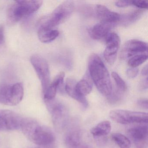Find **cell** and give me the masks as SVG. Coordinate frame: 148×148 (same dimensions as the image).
I'll return each mask as SVG.
<instances>
[{
    "label": "cell",
    "instance_id": "9a60e30c",
    "mask_svg": "<svg viewBox=\"0 0 148 148\" xmlns=\"http://www.w3.org/2000/svg\"><path fill=\"white\" fill-rule=\"evenodd\" d=\"M115 24L100 22L94 25L90 32L91 37L94 40H99L106 37Z\"/></svg>",
    "mask_w": 148,
    "mask_h": 148
},
{
    "label": "cell",
    "instance_id": "7a4b0ae2",
    "mask_svg": "<svg viewBox=\"0 0 148 148\" xmlns=\"http://www.w3.org/2000/svg\"><path fill=\"white\" fill-rule=\"evenodd\" d=\"M20 129L30 141L38 146L51 144L55 141L53 132L33 119L23 118Z\"/></svg>",
    "mask_w": 148,
    "mask_h": 148
},
{
    "label": "cell",
    "instance_id": "d6986e66",
    "mask_svg": "<svg viewBox=\"0 0 148 148\" xmlns=\"http://www.w3.org/2000/svg\"><path fill=\"white\" fill-rule=\"evenodd\" d=\"M112 126L109 121H104L98 124L91 130L90 132L94 136H104L109 134L111 130Z\"/></svg>",
    "mask_w": 148,
    "mask_h": 148
},
{
    "label": "cell",
    "instance_id": "2e32d148",
    "mask_svg": "<svg viewBox=\"0 0 148 148\" xmlns=\"http://www.w3.org/2000/svg\"><path fill=\"white\" fill-rule=\"evenodd\" d=\"M65 143L68 148H87L82 145L80 132L77 129H73L67 132Z\"/></svg>",
    "mask_w": 148,
    "mask_h": 148
},
{
    "label": "cell",
    "instance_id": "52a82bcc",
    "mask_svg": "<svg viewBox=\"0 0 148 148\" xmlns=\"http://www.w3.org/2000/svg\"><path fill=\"white\" fill-rule=\"evenodd\" d=\"M31 62L41 82L44 93L50 84V70L48 63L43 57L38 55L32 56Z\"/></svg>",
    "mask_w": 148,
    "mask_h": 148
},
{
    "label": "cell",
    "instance_id": "6da1fadb",
    "mask_svg": "<svg viewBox=\"0 0 148 148\" xmlns=\"http://www.w3.org/2000/svg\"><path fill=\"white\" fill-rule=\"evenodd\" d=\"M89 73L99 92L109 97L112 91L110 74L101 59L95 53H92L88 61Z\"/></svg>",
    "mask_w": 148,
    "mask_h": 148
},
{
    "label": "cell",
    "instance_id": "d4e9b609",
    "mask_svg": "<svg viewBox=\"0 0 148 148\" xmlns=\"http://www.w3.org/2000/svg\"><path fill=\"white\" fill-rule=\"evenodd\" d=\"M111 75L116 85L118 90L122 92L125 91L127 90V86L124 81L122 79V78L117 73L115 72L112 73Z\"/></svg>",
    "mask_w": 148,
    "mask_h": 148
},
{
    "label": "cell",
    "instance_id": "30bf717a",
    "mask_svg": "<svg viewBox=\"0 0 148 148\" xmlns=\"http://www.w3.org/2000/svg\"><path fill=\"white\" fill-rule=\"evenodd\" d=\"M148 45L145 42L138 40H128L123 45L120 53V58L125 59L137 54L147 52Z\"/></svg>",
    "mask_w": 148,
    "mask_h": 148
},
{
    "label": "cell",
    "instance_id": "9c48e42d",
    "mask_svg": "<svg viewBox=\"0 0 148 148\" xmlns=\"http://www.w3.org/2000/svg\"><path fill=\"white\" fill-rule=\"evenodd\" d=\"M106 47L104 52V57L109 64L112 65L116 61L120 45L119 36L115 33H110L106 36Z\"/></svg>",
    "mask_w": 148,
    "mask_h": 148
},
{
    "label": "cell",
    "instance_id": "5b68a950",
    "mask_svg": "<svg viewBox=\"0 0 148 148\" xmlns=\"http://www.w3.org/2000/svg\"><path fill=\"white\" fill-rule=\"evenodd\" d=\"M47 110L51 115L55 130L61 132L64 130L68 120V112L66 107L58 101L53 99L45 100Z\"/></svg>",
    "mask_w": 148,
    "mask_h": 148
},
{
    "label": "cell",
    "instance_id": "4316f807",
    "mask_svg": "<svg viewBox=\"0 0 148 148\" xmlns=\"http://www.w3.org/2000/svg\"><path fill=\"white\" fill-rule=\"evenodd\" d=\"M138 72V69L137 68L131 67L126 71V73L128 77L130 78H134L137 76Z\"/></svg>",
    "mask_w": 148,
    "mask_h": 148
},
{
    "label": "cell",
    "instance_id": "603a6c76",
    "mask_svg": "<svg viewBox=\"0 0 148 148\" xmlns=\"http://www.w3.org/2000/svg\"><path fill=\"white\" fill-rule=\"evenodd\" d=\"M111 137L119 148H130V140L125 135L121 133H114L112 135Z\"/></svg>",
    "mask_w": 148,
    "mask_h": 148
},
{
    "label": "cell",
    "instance_id": "5bb4252c",
    "mask_svg": "<svg viewBox=\"0 0 148 148\" xmlns=\"http://www.w3.org/2000/svg\"><path fill=\"white\" fill-rule=\"evenodd\" d=\"M77 83V81L74 79L67 78L66 81L65 90L70 97L79 102L84 107H86L88 105L87 100L85 97H82L78 93L76 88Z\"/></svg>",
    "mask_w": 148,
    "mask_h": 148
},
{
    "label": "cell",
    "instance_id": "cb8c5ba5",
    "mask_svg": "<svg viewBox=\"0 0 148 148\" xmlns=\"http://www.w3.org/2000/svg\"><path fill=\"white\" fill-rule=\"evenodd\" d=\"M148 59L147 54H138L132 57L128 61V65L132 68H136L137 66L144 63Z\"/></svg>",
    "mask_w": 148,
    "mask_h": 148
},
{
    "label": "cell",
    "instance_id": "4fadbf2b",
    "mask_svg": "<svg viewBox=\"0 0 148 148\" xmlns=\"http://www.w3.org/2000/svg\"><path fill=\"white\" fill-rule=\"evenodd\" d=\"M64 77L65 73L63 72L57 75L44 93L45 100H52L55 99L58 88L62 87L64 84Z\"/></svg>",
    "mask_w": 148,
    "mask_h": 148
},
{
    "label": "cell",
    "instance_id": "e0dca14e",
    "mask_svg": "<svg viewBox=\"0 0 148 148\" xmlns=\"http://www.w3.org/2000/svg\"><path fill=\"white\" fill-rule=\"evenodd\" d=\"M90 78V74L86 73L85 77L83 79L80 80L79 82H77L76 90L80 96L85 97L91 92L92 84Z\"/></svg>",
    "mask_w": 148,
    "mask_h": 148
},
{
    "label": "cell",
    "instance_id": "1f68e13d",
    "mask_svg": "<svg viewBox=\"0 0 148 148\" xmlns=\"http://www.w3.org/2000/svg\"><path fill=\"white\" fill-rule=\"evenodd\" d=\"M142 74L143 76H147V75H148V66H145L143 68L142 71Z\"/></svg>",
    "mask_w": 148,
    "mask_h": 148
},
{
    "label": "cell",
    "instance_id": "ac0fdd59",
    "mask_svg": "<svg viewBox=\"0 0 148 148\" xmlns=\"http://www.w3.org/2000/svg\"><path fill=\"white\" fill-rule=\"evenodd\" d=\"M144 12L143 9H139L127 14L120 15V20L118 24L123 26H128L140 18Z\"/></svg>",
    "mask_w": 148,
    "mask_h": 148
},
{
    "label": "cell",
    "instance_id": "4dcf8cb0",
    "mask_svg": "<svg viewBox=\"0 0 148 148\" xmlns=\"http://www.w3.org/2000/svg\"><path fill=\"white\" fill-rule=\"evenodd\" d=\"M4 39V27H0V45L3 43Z\"/></svg>",
    "mask_w": 148,
    "mask_h": 148
},
{
    "label": "cell",
    "instance_id": "8992f818",
    "mask_svg": "<svg viewBox=\"0 0 148 148\" xmlns=\"http://www.w3.org/2000/svg\"><path fill=\"white\" fill-rule=\"evenodd\" d=\"M110 117L116 123L122 124H147L148 115L146 112L126 110H113L110 112Z\"/></svg>",
    "mask_w": 148,
    "mask_h": 148
},
{
    "label": "cell",
    "instance_id": "7402d4cb",
    "mask_svg": "<svg viewBox=\"0 0 148 148\" xmlns=\"http://www.w3.org/2000/svg\"><path fill=\"white\" fill-rule=\"evenodd\" d=\"M12 85L3 84L0 85V103L11 106Z\"/></svg>",
    "mask_w": 148,
    "mask_h": 148
},
{
    "label": "cell",
    "instance_id": "3957f363",
    "mask_svg": "<svg viewBox=\"0 0 148 148\" xmlns=\"http://www.w3.org/2000/svg\"><path fill=\"white\" fill-rule=\"evenodd\" d=\"M43 4L42 1H18L10 5L7 13L9 25H14L24 17L38 11Z\"/></svg>",
    "mask_w": 148,
    "mask_h": 148
},
{
    "label": "cell",
    "instance_id": "277c9868",
    "mask_svg": "<svg viewBox=\"0 0 148 148\" xmlns=\"http://www.w3.org/2000/svg\"><path fill=\"white\" fill-rule=\"evenodd\" d=\"M74 10L73 1H67L60 4L51 14L43 17L40 21L38 28L53 29V27L67 20Z\"/></svg>",
    "mask_w": 148,
    "mask_h": 148
},
{
    "label": "cell",
    "instance_id": "44dd1931",
    "mask_svg": "<svg viewBox=\"0 0 148 148\" xmlns=\"http://www.w3.org/2000/svg\"><path fill=\"white\" fill-rule=\"evenodd\" d=\"M24 94V86L22 83H18L12 85L11 106L17 105L23 99Z\"/></svg>",
    "mask_w": 148,
    "mask_h": 148
},
{
    "label": "cell",
    "instance_id": "8fae6325",
    "mask_svg": "<svg viewBox=\"0 0 148 148\" xmlns=\"http://www.w3.org/2000/svg\"><path fill=\"white\" fill-rule=\"evenodd\" d=\"M128 133L136 148H145L148 144V130L147 124L133 126L128 130Z\"/></svg>",
    "mask_w": 148,
    "mask_h": 148
},
{
    "label": "cell",
    "instance_id": "d6a6232c",
    "mask_svg": "<svg viewBox=\"0 0 148 148\" xmlns=\"http://www.w3.org/2000/svg\"><path fill=\"white\" fill-rule=\"evenodd\" d=\"M53 144V143L48 145H41V146H38L35 148H55Z\"/></svg>",
    "mask_w": 148,
    "mask_h": 148
},
{
    "label": "cell",
    "instance_id": "ffe728a7",
    "mask_svg": "<svg viewBox=\"0 0 148 148\" xmlns=\"http://www.w3.org/2000/svg\"><path fill=\"white\" fill-rule=\"evenodd\" d=\"M59 35V32L54 29H45L38 28V36L42 43H49L56 39Z\"/></svg>",
    "mask_w": 148,
    "mask_h": 148
},
{
    "label": "cell",
    "instance_id": "484cf974",
    "mask_svg": "<svg viewBox=\"0 0 148 148\" xmlns=\"http://www.w3.org/2000/svg\"><path fill=\"white\" fill-rule=\"evenodd\" d=\"M132 5L136 6L141 9H147L148 7V1H133Z\"/></svg>",
    "mask_w": 148,
    "mask_h": 148
},
{
    "label": "cell",
    "instance_id": "ba28073f",
    "mask_svg": "<svg viewBox=\"0 0 148 148\" xmlns=\"http://www.w3.org/2000/svg\"><path fill=\"white\" fill-rule=\"evenodd\" d=\"M23 118L18 113L9 110H0V132L19 130Z\"/></svg>",
    "mask_w": 148,
    "mask_h": 148
},
{
    "label": "cell",
    "instance_id": "83f0119b",
    "mask_svg": "<svg viewBox=\"0 0 148 148\" xmlns=\"http://www.w3.org/2000/svg\"><path fill=\"white\" fill-rule=\"evenodd\" d=\"M116 6L119 8H124L132 5V1H118L115 2Z\"/></svg>",
    "mask_w": 148,
    "mask_h": 148
},
{
    "label": "cell",
    "instance_id": "f1b7e54d",
    "mask_svg": "<svg viewBox=\"0 0 148 148\" xmlns=\"http://www.w3.org/2000/svg\"><path fill=\"white\" fill-rule=\"evenodd\" d=\"M137 104L141 108L147 110L148 108V99H141L138 101Z\"/></svg>",
    "mask_w": 148,
    "mask_h": 148
},
{
    "label": "cell",
    "instance_id": "7c38bea8",
    "mask_svg": "<svg viewBox=\"0 0 148 148\" xmlns=\"http://www.w3.org/2000/svg\"><path fill=\"white\" fill-rule=\"evenodd\" d=\"M95 11L97 17L101 21V22L116 25L118 24L120 20V14L112 12L103 5H97L95 7Z\"/></svg>",
    "mask_w": 148,
    "mask_h": 148
},
{
    "label": "cell",
    "instance_id": "f546056e",
    "mask_svg": "<svg viewBox=\"0 0 148 148\" xmlns=\"http://www.w3.org/2000/svg\"><path fill=\"white\" fill-rule=\"evenodd\" d=\"M148 78H146L145 79H143L139 83V89L140 90H145L147 89L148 88Z\"/></svg>",
    "mask_w": 148,
    "mask_h": 148
}]
</instances>
